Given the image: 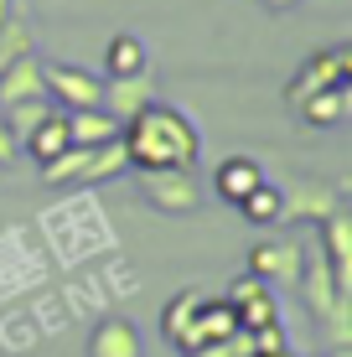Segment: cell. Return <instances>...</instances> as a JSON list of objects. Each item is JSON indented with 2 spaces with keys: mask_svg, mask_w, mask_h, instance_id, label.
<instances>
[{
  "mask_svg": "<svg viewBox=\"0 0 352 357\" xmlns=\"http://www.w3.org/2000/svg\"><path fill=\"white\" fill-rule=\"evenodd\" d=\"M68 114V135L72 145H109L119 140V119L109 109H63Z\"/></svg>",
  "mask_w": 352,
  "mask_h": 357,
  "instance_id": "obj_17",
  "label": "cell"
},
{
  "mask_svg": "<svg viewBox=\"0 0 352 357\" xmlns=\"http://www.w3.org/2000/svg\"><path fill=\"white\" fill-rule=\"evenodd\" d=\"M42 78H47V98L57 109H99L104 98V73L83 63H42Z\"/></svg>",
  "mask_w": 352,
  "mask_h": 357,
  "instance_id": "obj_4",
  "label": "cell"
},
{
  "mask_svg": "<svg viewBox=\"0 0 352 357\" xmlns=\"http://www.w3.org/2000/svg\"><path fill=\"white\" fill-rule=\"evenodd\" d=\"M21 155V140H16V130L6 125V119H0V166H10Z\"/></svg>",
  "mask_w": 352,
  "mask_h": 357,
  "instance_id": "obj_24",
  "label": "cell"
},
{
  "mask_svg": "<svg viewBox=\"0 0 352 357\" xmlns=\"http://www.w3.org/2000/svg\"><path fill=\"white\" fill-rule=\"evenodd\" d=\"M89 357H145L140 331L130 326L125 316H104V321L89 331Z\"/></svg>",
  "mask_w": 352,
  "mask_h": 357,
  "instance_id": "obj_11",
  "label": "cell"
},
{
  "mask_svg": "<svg viewBox=\"0 0 352 357\" xmlns=\"http://www.w3.org/2000/svg\"><path fill=\"white\" fill-rule=\"evenodd\" d=\"M26 98H47V78H42V57L26 52L16 63L0 68V109L26 104Z\"/></svg>",
  "mask_w": 352,
  "mask_h": 357,
  "instance_id": "obj_10",
  "label": "cell"
},
{
  "mask_svg": "<svg viewBox=\"0 0 352 357\" xmlns=\"http://www.w3.org/2000/svg\"><path fill=\"white\" fill-rule=\"evenodd\" d=\"M249 357H296L290 347H280V352H249Z\"/></svg>",
  "mask_w": 352,
  "mask_h": 357,
  "instance_id": "obj_26",
  "label": "cell"
},
{
  "mask_svg": "<svg viewBox=\"0 0 352 357\" xmlns=\"http://www.w3.org/2000/svg\"><path fill=\"white\" fill-rule=\"evenodd\" d=\"M140 176V197L155 207V213H197L202 207V187L192 176V166H161V171H135Z\"/></svg>",
  "mask_w": 352,
  "mask_h": 357,
  "instance_id": "obj_3",
  "label": "cell"
},
{
  "mask_svg": "<svg viewBox=\"0 0 352 357\" xmlns=\"http://www.w3.org/2000/svg\"><path fill=\"white\" fill-rule=\"evenodd\" d=\"M197 301H202V290H181L166 301V311H161V337L171 342L176 352H187L192 347V321H197Z\"/></svg>",
  "mask_w": 352,
  "mask_h": 357,
  "instance_id": "obj_16",
  "label": "cell"
},
{
  "mask_svg": "<svg viewBox=\"0 0 352 357\" xmlns=\"http://www.w3.org/2000/svg\"><path fill=\"white\" fill-rule=\"evenodd\" d=\"M36 52V31H31V6L26 0H0V68L16 57Z\"/></svg>",
  "mask_w": 352,
  "mask_h": 357,
  "instance_id": "obj_9",
  "label": "cell"
},
{
  "mask_svg": "<svg viewBox=\"0 0 352 357\" xmlns=\"http://www.w3.org/2000/svg\"><path fill=\"white\" fill-rule=\"evenodd\" d=\"M326 89H352V47H347V42L311 52L306 63L290 73V83H285V104H290V109H300L311 93H326Z\"/></svg>",
  "mask_w": 352,
  "mask_h": 357,
  "instance_id": "obj_2",
  "label": "cell"
},
{
  "mask_svg": "<svg viewBox=\"0 0 352 357\" xmlns=\"http://www.w3.org/2000/svg\"><path fill=\"white\" fill-rule=\"evenodd\" d=\"M145 68H151V47L135 31H114L104 42V78H130V73H145Z\"/></svg>",
  "mask_w": 352,
  "mask_h": 357,
  "instance_id": "obj_13",
  "label": "cell"
},
{
  "mask_svg": "<svg viewBox=\"0 0 352 357\" xmlns=\"http://www.w3.org/2000/svg\"><path fill=\"white\" fill-rule=\"evenodd\" d=\"M264 6H270V10H296L300 0H264Z\"/></svg>",
  "mask_w": 352,
  "mask_h": 357,
  "instance_id": "obj_25",
  "label": "cell"
},
{
  "mask_svg": "<svg viewBox=\"0 0 352 357\" xmlns=\"http://www.w3.org/2000/svg\"><path fill=\"white\" fill-rule=\"evenodd\" d=\"M321 238H316V249H321V259L326 269H332V280L342 290H352V223H347V213L337 207L332 218H321Z\"/></svg>",
  "mask_w": 352,
  "mask_h": 357,
  "instance_id": "obj_8",
  "label": "cell"
},
{
  "mask_svg": "<svg viewBox=\"0 0 352 357\" xmlns=\"http://www.w3.org/2000/svg\"><path fill=\"white\" fill-rule=\"evenodd\" d=\"M347 98H352V89H326V93H311L296 114H300V125H306V130H332V125H342Z\"/></svg>",
  "mask_w": 352,
  "mask_h": 357,
  "instance_id": "obj_19",
  "label": "cell"
},
{
  "mask_svg": "<svg viewBox=\"0 0 352 357\" xmlns=\"http://www.w3.org/2000/svg\"><path fill=\"white\" fill-rule=\"evenodd\" d=\"M223 301L234 305V321H238V331H259V326L280 321V311H275V290L264 285V280H254V275H244L234 290L223 295Z\"/></svg>",
  "mask_w": 352,
  "mask_h": 357,
  "instance_id": "obj_6",
  "label": "cell"
},
{
  "mask_svg": "<svg viewBox=\"0 0 352 357\" xmlns=\"http://www.w3.org/2000/svg\"><path fill=\"white\" fill-rule=\"evenodd\" d=\"M125 171H130V155H125V145H119V140H109V145H93L78 187H93V181H114V176H125Z\"/></svg>",
  "mask_w": 352,
  "mask_h": 357,
  "instance_id": "obj_21",
  "label": "cell"
},
{
  "mask_svg": "<svg viewBox=\"0 0 352 357\" xmlns=\"http://www.w3.org/2000/svg\"><path fill=\"white\" fill-rule=\"evenodd\" d=\"M119 145L130 155V171H161V166H197L202 135L181 109L171 104H145L135 119L119 125Z\"/></svg>",
  "mask_w": 352,
  "mask_h": 357,
  "instance_id": "obj_1",
  "label": "cell"
},
{
  "mask_svg": "<svg viewBox=\"0 0 352 357\" xmlns=\"http://www.w3.org/2000/svg\"><path fill=\"white\" fill-rule=\"evenodd\" d=\"M68 145H72V135H68V114H63V109H52V114H47L42 125L26 135V140H21V151H26L36 166H47L52 155H63Z\"/></svg>",
  "mask_w": 352,
  "mask_h": 357,
  "instance_id": "obj_15",
  "label": "cell"
},
{
  "mask_svg": "<svg viewBox=\"0 0 352 357\" xmlns=\"http://www.w3.org/2000/svg\"><path fill=\"white\" fill-rule=\"evenodd\" d=\"M238 213H244L254 228H275V223H280V213H285V192L270 187V181H259V187L238 202Z\"/></svg>",
  "mask_w": 352,
  "mask_h": 357,
  "instance_id": "obj_20",
  "label": "cell"
},
{
  "mask_svg": "<svg viewBox=\"0 0 352 357\" xmlns=\"http://www.w3.org/2000/svg\"><path fill=\"white\" fill-rule=\"evenodd\" d=\"M52 98H26V104H10V109H0V119H6V125L10 130H16V140H26V135L36 130V125H42V119L47 114H52Z\"/></svg>",
  "mask_w": 352,
  "mask_h": 357,
  "instance_id": "obj_22",
  "label": "cell"
},
{
  "mask_svg": "<svg viewBox=\"0 0 352 357\" xmlns=\"http://www.w3.org/2000/svg\"><path fill=\"white\" fill-rule=\"evenodd\" d=\"M145 104H155V73H130V78H104V98L99 109H109V114L125 125V119H135Z\"/></svg>",
  "mask_w": 352,
  "mask_h": 357,
  "instance_id": "obj_7",
  "label": "cell"
},
{
  "mask_svg": "<svg viewBox=\"0 0 352 357\" xmlns=\"http://www.w3.org/2000/svg\"><path fill=\"white\" fill-rule=\"evenodd\" d=\"M264 181V171H259V161H249V155H228V161H217V171H213V192L223 197V202H244V197L254 192Z\"/></svg>",
  "mask_w": 352,
  "mask_h": 357,
  "instance_id": "obj_12",
  "label": "cell"
},
{
  "mask_svg": "<svg viewBox=\"0 0 352 357\" xmlns=\"http://www.w3.org/2000/svg\"><path fill=\"white\" fill-rule=\"evenodd\" d=\"M249 352H254L249 331H234L228 342H202V347H192V352H181V357H249Z\"/></svg>",
  "mask_w": 352,
  "mask_h": 357,
  "instance_id": "obj_23",
  "label": "cell"
},
{
  "mask_svg": "<svg viewBox=\"0 0 352 357\" xmlns=\"http://www.w3.org/2000/svg\"><path fill=\"white\" fill-rule=\"evenodd\" d=\"M306 264V238H264L249 249V275L264 285H296Z\"/></svg>",
  "mask_w": 352,
  "mask_h": 357,
  "instance_id": "obj_5",
  "label": "cell"
},
{
  "mask_svg": "<svg viewBox=\"0 0 352 357\" xmlns=\"http://www.w3.org/2000/svg\"><path fill=\"white\" fill-rule=\"evenodd\" d=\"M234 331H238L234 305H228L223 295H202V301H197V321H192V347H202V342H228Z\"/></svg>",
  "mask_w": 352,
  "mask_h": 357,
  "instance_id": "obj_14",
  "label": "cell"
},
{
  "mask_svg": "<svg viewBox=\"0 0 352 357\" xmlns=\"http://www.w3.org/2000/svg\"><path fill=\"white\" fill-rule=\"evenodd\" d=\"M332 213H337V192H326V187H296V192H285L280 223H321V218H332Z\"/></svg>",
  "mask_w": 352,
  "mask_h": 357,
  "instance_id": "obj_18",
  "label": "cell"
}]
</instances>
